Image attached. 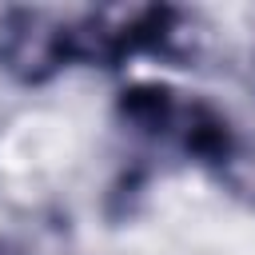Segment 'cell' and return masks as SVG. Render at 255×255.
I'll use <instances>...</instances> for the list:
<instances>
[{
  "label": "cell",
  "instance_id": "obj_1",
  "mask_svg": "<svg viewBox=\"0 0 255 255\" xmlns=\"http://www.w3.org/2000/svg\"><path fill=\"white\" fill-rule=\"evenodd\" d=\"M116 120L135 139L167 147V151L199 163L207 175H215V167L243 139V131L211 100L167 88V84H155V80L128 84L116 96Z\"/></svg>",
  "mask_w": 255,
  "mask_h": 255
},
{
  "label": "cell",
  "instance_id": "obj_4",
  "mask_svg": "<svg viewBox=\"0 0 255 255\" xmlns=\"http://www.w3.org/2000/svg\"><path fill=\"white\" fill-rule=\"evenodd\" d=\"M0 255H28V247L16 243V239H8V235H0Z\"/></svg>",
  "mask_w": 255,
  "mask_h": 255
},
{
  "label": "cell",
  "instance_id": "obj_2",
  "mask_svg": "<svg viewBox=\"0 0 255 255\" xmlns=\"http://www.w3.org/2000/svg\"><path fill=\"white\" fill-rule=\"evenodd\" d=\"M72 60V16L52 8H0V76L24 88H40Z\"/></svg>",
  "mask_w": 255,
  "mask_h": 255
},
{
  "label": "cell",
  "instance_id": "obj_3",
  "mask_svg": "<svg viewBox=\"0 0 255 255\" xmlns=\"http://www.w3.org/2000/svg\"><path fill=\"white\" fill-rule=\"evenodd\" d=\"M215 187L223 191V195H231L239 207H247V211H255V139H239L235 143V151L215 167Z\"/></svg>",
  "mask_w": 255,
  "mask_h": 255
}]
</instances>
